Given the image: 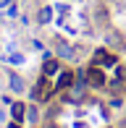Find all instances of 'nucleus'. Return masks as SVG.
<instances>
[{"label": "nucleus", "instance_id": "9d476101", "mask_svg": "<svg viewBox=\"0 0 126 128\" xmlns=\"http://www.w3.org/2000/svg\"><path fill=\"white\" fill-rule=\"evenodd\" d=\"M37 118H39V110L37 107H29V110H26V120H29V123H37Z\"/></svg>", "mask_w": 126, "mask_h": 128}, {"label": "nucleus", "instance_id": "39448f33", "mask_svg": "<svg viewBox=\"0 0 126 128\" xmlns=\"http://www.w3.org/2000/svg\"><path fill=\"white\" fill-rule=\"evenodd\" d=\"M42 73H45V76H58V73H60V60H58V58H50V55H45V66H42Z\"/></svg>", "mask_w": 126, "mask_h": 128}, {"label": "nucleus", "instance_id": "ddd939ff", "mask_svg": "<svg viewBox=\"0 0 126 128\" xmlns=\"http://www.w3.org/2000/svg\"><path fill=\"white\" fill-rule=\"evenodd\" d=\"M3 118H5V112H3V110H0V120H3Z\"/></svg>", "mask_w": 126, "mask_h": 128}, {"label": "nucleus", "instance_id": "6e6552de", "mask_svg": "<svg viewBox=\"0 0 126 128\" xmlns=\"http://www.w3.org/2000/svg\"><path fill=\"white\" fill-rule=\"evenodd\" d=\"M37 21H39V24H50V21H53V8H50V5L39 8V13H37Z\"/></svg>", "mask_w": 126, "mask_h": 128}, {"label": "nucleus", "instance_id": "7ed1b4c3", "mask_svg": "<svg viewBox=\"0 0 126 128\" xmlns=\"http://www.w3.org/2000/svg\"><path fill=\"white\" fill-rule=\"evenodd\" d=\"M74 81H76L74 71H68V68H60V73L55 76V92H60V89H71Z\"/></svg>", "mask_w": 126, "mask_h": 128}, {"label": "nucleus", "instance_id": "1a4fd4ad", "mask_svg": "<svg viewBox=\"0 0 126 128\" xmlns=\"http://www.w3.org/2000/svg\"><path fill=\"white\" fill-rule=\"evenodd\" d=\"M5 60H8L11 66H24V63H26V58H24V52H11Z\"/></svg>", "mask_w": 126, "mask_h": 128}, {"label": "nucleus", "instance_id": "f8f14e48", "mask_svg": "<svg viewBox=\"0 0 126 128\" xmlns=\"http://www.w3.org/2000/svg\"><path fill=\"white\" fill-rule=\"evenodd\" d=\"M45 128H58V126H55V123H50V126H45Z\"/></svg>", "mask_w": 126, "mask_h": 128}, {"label": "nucleus", "instance_id": "f257e3e1", "mask_svg": "<svg viewBox=\"0 0 126 128\" xmlns=\"http://www.w3.org/2000/svg\"><path fill=\"white\" fill-rule=\"evenodd\" d=\"M84 76H87V84L92 86V89H105V86H108L105 71H102L100 66H92V68H89L87 73H84Z\"/></svg>", "mask_w": 126, "mask_h": 128}, {"label": "nucleus", "instance_id": "423d86ee", "mask_svg": "<svg viewBox=\"0 0 126 128\" xmlns=\"http://www.w3.org/2000/svg\"><path fill=\"white\" fill-rule=\"evenodd\" d=\"M8 86H11L13 94H24V92H26V84H24V78H21L19 73H11V76H8Z\"/></svg>", "mask_w": 126, "mask_h": 128}, {"label": "nucleus", "instance_id": "9b49d317", "mask_svg": "<svg viewBox=\"0 0 126 128\" xmlns=\"http://www.w3.org/2000/svg\"><path fill=\"white\" fill-rule=\"evenodd\" d=\"M8 128H19V123H11V126H8Z\"/></svg>", "mask_w": 126, "mask_h": 128}, {"label": "nucleus", "instance_id": "f03ea898", "mask_svg": "<svg viewBox=\"0 0 126 128\" xmlns=\"http://www.w3.org/2000/svg\"><path fill=\"white\" fill-rule=\"evenodd\" d=\"M92 66L113 68V66H118V60H116V55H110L108 50H95V55H92Z\"/></svg>", "mask_w": 126, "mask_h": 128}, {"label": "nucleus", "instance_id": "20e7f679", "mask_svg": "<svg viewBox=\"0 0 126 128\" xmlns=\"http://www.w3.org/2000/svg\"><path fill=\"white\" fill-rule=\"evenodd\" d=\"M55 52H58L60 60H76V50H74L71 44L66 42V39H58V44H55Z\"/></svg>", "mask_w": 126, "mask_h": 128}, {"label": "nucleus", "instance_id": "0eeeda50", "mask_svg": "<svg viewBox=\"0 0 126 128\" xmlns=\"http://www.w3.org/2000/svg\"><path fill=\"white\" fill-rule=\"evenodd\" d=\"M11 115H13L16 123H19V120H24V118H26V107H24V102H13V104H11Z\"/></svg>", "mask_w": 126, "mask_h": 128}]
</instances>
